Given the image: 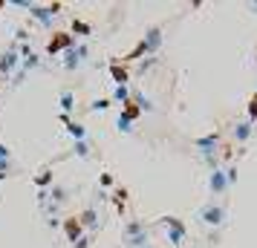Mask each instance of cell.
<instances>
[{
	"label": "cell",
	"mask_w": 257,
	"mask_h": 248,
	"mask_svg": "<svg viewBox=\"0 0 257 248\" xmlns=\"http://www.w3.org/2000/svg\"><path fill=\"white\" fill-rule=\"evenodd\" d=\"M90 242H93V239H90V234H84V236H81V239H78V242H75L72 248H90Z\"/></svg>",
	"instance_id": "obj_31"
},
{
	"label": "cell",
	"mask_w": 257,
	"mask_h": 248,
	"mask_svg": "<svg viewBox=\"0 0 257 248\" xmlns=\"http://www.w3.org/2000/svg\"><path fill=\"white\" fill-rule=\"evenodd\" d=\"M248 9H251V12L257 15V0H251V3H248Z\"/></svg>",
	"instance_id": "obj_32"
},
{
	"label": "cell",
	"mask_w": 257,
	"mask_h": 248,
	"mask_svg": "<svg viewBox=\"0 0 257 248\" xmlns=\"http://www.w3.org/2000/svg\"><path fill=\"white\" fill-rule=\"evenodd\" d=\"M110 101H113V104H116V101H118V104H127V101H130V84H127V87H116Z\"/></svg>",
	"instance_id": "obj_21"
},
{
	"label": "cell",
	"mask_w": 257,
	"mask_h": 248,
	"mask_svg": "<svg viewBox=\"0 0 257 248\" xmlns=\"http://www.w3.org/2000/svg\"><path fill=\"white\" fill-rule=\"evenodd\" d=\"M78 222H81L84 231H95V228H98V211H95L93 205H87V208L78 213Z\"/></svg>",
	"instance_id": "obj_15"
},
{
	"label": "cell",
	"mask_w": 257,
	"mask_h": 248,
	"mask_svg": "<svg viewBox=\"0 0 257 248\" xmlns=\"http://www.w3.org/2000/svg\"><path fill=\"white\" fill-rule=\"evenodd\" d=\"M156 61H159V58H156V55H153V58H148V61H142L139 72H142V75H145V72H148V70H153V67H156Z\"/></svg>",
	"instance_id": "obj_28"
},
{
	"label": "cell",
	"mask_w": 257,
	"mask_h": 248,
	"mask_svg": "<svg viewBox=\"0 0 257 248\" xmlns=\"http://www.w3.org/2000/svg\"><path fill=\"white\" fill-rule=\"evenodd\" d=\"M118 116H124L127 121H136V118L142 116V110L133 104V101H127V104H121V113H118Z\"/></svg>",
	"instance_id": "obj_20"
},
{
	"label": "cell",
	"mask_w": 257,
	"mask_h": 248,
	"mask_svg": "<svg viewBox=\"0 0 257 248\" xmlns=\"http://www.w3.org/2000/svg\"><path fill=\"white\" fill-rule=\"evenodd\" d=\"M72 156H78V159H93V144L90 142H72Z\"/></svg>",
	"instance_id": "obj_19"
},
{
	"label": "cell",
	"mask_w": 257,
	"mask_h": 248,
	"mask_svg": "<svg viewBox=\"0 0 257 248\" xmlns=\"http://www.w3.org/2000/svg\"><path fill=\"white\" fill-rule=\"evenodd\" d=\"M87 55H90V47L87 44H75V47H70L67 52H64V70H78L84 61H87Z\"/></svg>",
	"instance_id": "obj_7"
},
{
	"label": "cell",
	"mask_w": 257,
	"mask_h": 248,
	"mask_svg": "<svg viewBox=\"0 0 257 248\" xmlns=\"http://www.w3.org/2000/svg\"><path fill=\"white\" fill-rule=\"evenodd\" d=\"M127 196L130 190L127 188H113V193H107V199H113V205H116V211L124 216V205H127Z\"/></svg>",
	"instance_id": "obj_16"
},
{
	"label": "cell",
	"mask_w": 257,
	"mask_h": 248,
	"mask_svg": "<svg viewBox=\"0 0 257 248\" xmlns=\"http://www.w3.org/2000/svg\"><path fill=\"white\" fill-rule=\"evenodd\" d=\"M18 67H21V55H18V44H12L0 55V75H12Z\"/></svg>",
	"instance_id": "obj_9"
},
{
	"label": "cell",
	"mask_w": 257,
	"mask_h": 248,
	"mask_svg": "<svg viewBox=\"0 0 257 248\" xmlns=\"http://www.w3.org/2000/svg\"><path fill=\"white\" fill-rule=\"evenodd\" d=\"M222 170H225V179H228V188H234L237 185V165H225Z\"/></svg>",
	"instance_id": "obj_26"
},
{
	"label": "cell",
	"mask_w": 257,
	"mask_h": 248,
	"mask_svg": "<svg viewBox=\"0 0 257 248\" xmlns=\"http://www.w3.org/2000/svg\"><path fill=\"white\" fill-rule=\"evenodd\" d=\"M61 124H64V130H67V136H70L72 142H87V127H84L81 121H72L70 116H64L61 113Z\"/></svg>",
	"instance_id": "obj_10"
},
{
	"label": "cell",
	"mask_w": 257,
	"mask_h": 248,
	"mask_svg": "<svg viewBox=\"0 0 257 248\" xmlns=\"http://www.w3.org/2000/svg\"><path fill=\"white\" fill-rule=\"evenodd\" d=\"M98 185H101V190H110L113 188V185H116V179H113V173H101V176H98Z\"/></svg>",
	"instance_id": "obj_25"
},
{
	"label": "cell",
	"mask_w": 257,
	"mask_h": 248,
	"mask_svg": "<svg viewBox=\"0 0 257 248\" xmlns=\"http://www.w3.org/2000/svg\"><path fill=\"white\" fill-rule=\"evenodd\" d=\"M194 147L199 150V156H202L205 165L217 167L220 165V153H222V133L211 130V133H205V136H199V139H194Z\"/></svg>",
	"instance_id": "obj_2"
},
{
	"label": "cell",
	"mask_w": 257,
	"mask_h": 248,
	"mask_svg": "<svg viewBox=\"0 0 257 248\" xmlns=\"http://www.w3.org/2000/svg\"><path fill=\"white\" fill-rule=\"evenodd\" d=\"M61 228H64V236H67V242H72V245H75V242H78L84 234H87V231L81 228V222H78V216H67V219L61 222Z\"/></svg>",
	"instance_id": "obj_11"
},
{
	"label": "cell",
	"mask_w": 257,
	"mask_h": 248,
	"mask_svg": "<svg viewBox=\"0 0 257 248\" xmlns=\"http://www.w3.org/2000/svg\"><path fill=\"white\" fill-rule=\"evenodd\" d=\"M72 32H78V35H90L93 26L87 24V21H81V18H75V21H72Z\"/></svg>",
	"instance_id": "obj_24"
},
{
	"label": "cell",
	"mask_w": 257,
	"mask_h": 248,
	"mask_svg": "<svg viewBox=\"0 0 257 248\" xmlns=\"http://www.w3.org/2000/svg\"><path fill=\"white\" fill-rule=\"evenodd\" d=\"M3 159H12V150H9L6 142H0V162H3Z\"/></svg>",
	"instance_id": "obj_29"
},
{
	"label": "cell",
	"mask_w": 257,
	"mask_h": 248,
	"mask_svg": "<svg viewBox=\"0 0 257 248\" xmlns=\"http://www.w3.org/2000/svg\"><path fill=\"white\" fill-rule=\"evenodd\" d=\"M61 9H64V3H32V6H29V18L38 21L44 29H49L52 21L61 15Z\"/></svg>",
	"instance_id": "obj_4"
},
{
	"label": "cell",
	"mask_w": 257,
	"mask_h": 248,
	"mask_svg": "<svg viewBox=\"0 0 257 248\" xmlns=\"http://www.w3.org/2000/svg\"><path fill=\"white\" fill-rule=\"evenodd\" d=\"M145 231H148V228H145V219L130 216V219H124V225H121V239H130V236L145 234Z\"/></svg>",
	"instance_id": "obj_14"
},
{
	"label": "cell",
	"mask_w": 257,
	"mask_h": 248,
	"mask_svg": "<svg viewBox=\"0 0 257 248\" xmlns=\"http://www.w3.org/2000/svg\"><path fill=\"white\" fill-rule=\"evenodd\" d=\"M228 179H225V170H222V165H217V167H211V173H208V193L217 199V196H225L228 193ZM211 199V202H214Z\"/></svg>",
	"instance_id": "obj_6"
},
{
	"label": "cell",
	"mask_w": 257,
	"mask_h": 248,
	"mask_svg": "<svg viewBox=\"0 0 257 248\" xmlns=\"http://www.w3.org/2000/svg\"><path fill=\"white\" fill-rule=\"evenodd\" d=\"M107 70H110V78L116 81V87H127V84H130V70L124 67V64H118L116 58L110 61V67H107Z\"/></svg>",
	"instance_id": "obj_13"
},
{
	"label": "cell",
	"mask_w": 257,
	"mask_h": 248,
	"mask_svg": "<svg viewBox=\"0 0 257 248\" xmlns=\"http://www.w3.org/2000/svg\"><path fill=\"white\" fill-rule=\"evenodd\" d=\"M110 104H113L110 98H93V101L87 104V110H90V113H104V110H110Z\"/></svg>",
	"instance_id": "obj_22"
},
{
	"label": "cell",
	"mask_w": 257,
	"mask_h": 248,
	"mask_svg": "<svg viewBox=\"0 0 257 248\" xmlns=\"http://www.w3.org/2000/svg\"><path fill=\"white\" fill-rule=\"evenodd\" d=\"M70 47H75V35H70V32H55V35L49 38L47 52L49 55H58V52H67Z\"/></svg>",
	"instance_id": "obj_8"
},
{
	"label": "cell",
	"mask_w": 257,
	"mask_h": 248,
	"mask_svg": "<svg viewBox=\"0 0 257 248\" xmlns=\"http://www.w3.org/2000/svg\"><path fill=\"white\" fill-rule=\"evenodd\" d=\"M148 248H151V245H148Z\"/></svg>",
	"instance_id": "obj_35"
},
{
	"label": "cell",
	"mask_w": 257,
	"mask_h": 248,
	"mask_svg": "<svg viewBox=\"0 0 257 248\" xmlns=\"http://www.w3.org/2000/svg\"><path fill=\"white\" fill-rule=\"evenodd\" d=\"M130 124H133V121H127L124 116H118V118H116V127H118V133H130V130H133Z\"/></svg>",
	"instance_id": "obj_27"
},
{
	"label": "cell",
	"mask_w": 257,
	"mask_h": 248,
	"mask_svg": "<svg viewBox=\"0 0 257 248\" xmlns=\"http://www.w3.org/2000/svg\"><path fill=\"white\" fill-rule=\"evenodd\" d=\"M199 222L205 225V228H222V222H225V208H222L220 202H205L199 208Z\"/></svg>",
	"instance_id": "obj_5"
},
{
	"label": "cell",
	"mask_w": 257,
	"mask_h": 248,
	"mask_svg": "<svg viewBox=\"0 0 257 248\" xmlns=\"http://www.w3.org/2000/svg\"><path fill=\"white\" fill-rule=\"evenodd\" d=\"M254 67H257V55H254Z\"/></svg>",
	"instance_id": "obj_34"
},
{
	"label": "cell",
	"mask_w": 257,
	"mask_h": 248,
	"mask_svg": "<svg viewBox=\"0 0 257 248\" xmlns=\"http://www.w3.org/2000/svg\"><path fill=\"white\" fill-rule=\"evenodd\" d=\"M156 225H162L165 231H168V242L174 248H182L185 245V236H188V225L179 219V216H174V213H165V216H159L156 219Z\"/></svg>",
	"instance_id": "obj_3"
},
{
	"label": "cell",
	"mask_w": 257,
	"mask_h": 248,
	"mask_svg": "<svg viewBox=\"0 0 257 248\" xmlns=\"http://www.w3.org/2000/svg\"><path fill=\"white\" fill-rule=\"evenodd\" d=\"M58 104H61V113H64V116H70L72 110H75V93H72V90H61Z\"/></svg>",
	"instance_id": "obj_18"
},
{
	"label": "cell",
	"mask_w": 257,
	"mask_h": 248,
	"mask_svg": "<svg viewBox=\"0 0 257 248\" xmlns=\"http://www.w3.org/2000/svg\"><path fill=\"white\" fill-rule=\"evenodd\" d=\"M251 136H254V124H251L248 118H243V121H237V124L231 127V139H234L237 144H245L248 139H251Z\"/></svg>",
	"instance_id": "obj_12"
},
{
	"label": "cell",
	"mask_w": 257,
	"mask_h": 248,
	"mask_svg": "<svg viewBox=\"0 0 257 248\" xmlns=\"http://www.w3.org/2000/svg\"><path fill=\"white\" fill-rule=\"evenodd\" d=\"M0 9H6V0H0Z\"/></svg>",
	"instance_id": "obj_33"
},
{
	"label": "cell",
	"mask_w": 257,
	"mask_h": 248,
	"mask_svg": "<svg viewBox=\"0 0 257 248\" xmlns=\"http://www.w3.org/2000/svg\"><path fill=\"white\" fill-rule=\"evenodd\" d=\"M26 38H29V32H26L24 26H18V29H15V41H21V44H24Z\"/></svg>",
	"instance_id": "obj_30"
},
{
	"label": "cell",
	"mask_w": 257,
	"mask_h": 248,
	"mask_svg": "<svg viewBox=\"0 0 257 248\" xmlns=\"http://www.w3.org/2000/svg\"><path fill=\"white\" fill-rule=\"evenodd\" d=\"M32 182H35V188L38 190H47V188H52V167H41V170H38V176L32 179Z\"/></svg>",
	"instance_id": "obj_17"
},
{
	"label": "cell",
	"mask_w": 257,
	"mask_h": 248,
	"mask_svg": "<svg viewBox=\"0 0 257 248\" xmlns=\"http://www.w3.org/2000/svg\"><path fill=\"white\" fill-rule=\"evenodd\" d=\"M162 32H165V26H162V24L151 26V29H148V32L139 38V44L130 49L127 55H121V58H116V61H118V64H133V61L145 58V55H148V58H153V55L159 52V47H162V38H165Z\"/></svg>",
	"instance_id": "obj_1"
},
{
	"label": "cell",
	"mask_w": 257,
	"mask_h": 248,
	"mask_svg": "<svg viewBox=\"0 0 257 248\" xmlns=\"http://www.w3.org/2000/svg\"><path fill=\"white\" fill-rule=\"evenodd\" d=\"M245 113H248V121L257 124V93L248 95V101H245Z\"/></svg>",
	"instance_id": "obj_23"
}]
</instances>
